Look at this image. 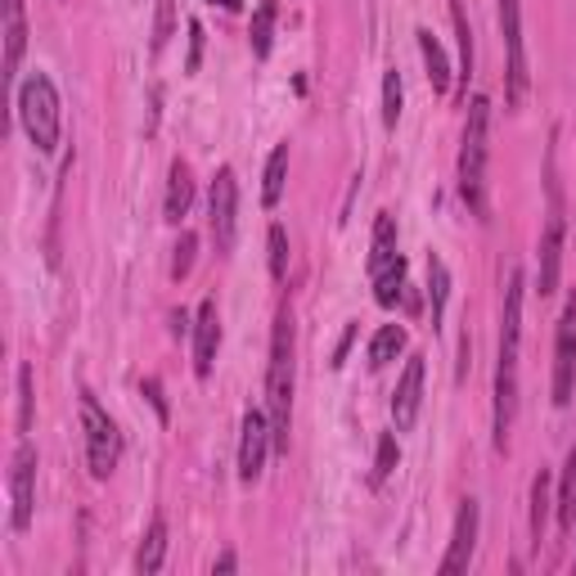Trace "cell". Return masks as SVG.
I'll return each instance as SVG.
<instances>
[{"instance_id": "obj_1", "label": "cell", "mask_w": 576, "mask_h": 576, "mask_svg": "<svg viewBox=\"0 0 576 576\" xmlns=\"http://www.w3.org/2000/svg\"><path fill=\"white\" fill-rule=\"evenodd\" d=\"M518 348H523V270L504 284V316H500V365H495V450L509 446V428L518 415Z\"/></svg>"}, {"instance_id": "obj_2", "label": "cell", "mask_w": 576, "mask_h": 576, "mask_svg": "<svg viewBox=\"0 0 576 576\" xmlns=\"http://www.w3.org/2000/svg\"><path fill=\"white\" fill-rule=\"evenodd\" d=\"M266 419H270V441L284 455L288 450V419H294V316H288V307L275 316V333H270Z\"/></svg>"}, {"instance_id": "obj_3", "label": "cell", "mask_w": 576, "mask_h": 576, "mask_svg": "<svg viewBox=\"0 0 576 576\" xmlns=\"http://www.w3.org/2000/svg\"><path fill=\"white\" fill-rule=\"evenodd\" d=\"M487 140H491V99L473 95L465 122V149H459V194L482 221H487Z\"/></svg>"}, {"instance_id": "obj_4", "label": "cell", "mask_w": 576, "mask_h": 576, "mask_svg": "<svg viewBox=\"0 0 576 576\" xmlns=\"http://www.w3.org/2000/svg\"><path fill=\"white\" fill-rule=\"evenodd\" d=\"M19 122L41 153H54V145H60V90L45 73H32L19 86Z\"/></svg>"}, {"instance_id": "obj_5", "label": "cell", "mask_w": 576, "mask_h": 576, "mask_svg": "<svg viewBox=\"0 0 576 576\" xmlns=\"http://www.w3.org/2000/svg\"><path fill=\"white\" fill-rule=\"evenodd\" d=\"M82 428H86V459H90V478H108L118 469V455H122V437L113 428V419L99 410V401L90 392H82Z\"/></svg>"}, {"instance_id": "obj_6", "label": "cell", "mask_w": 576, "mask_h": 576, "mask_svg": "<svg viewBox=\"0 0 576 576\" xmlns=\"http://www.w3.org/2000/svg\"><path fill=\"white\" fill-rule=\"evenodd\" d=\"M207 221H212L216 253H230V248H235V235H239V181H235V171H230V167H221L216 181H212Z\"/></svg>"}, {"instance_id": "obj_7", "label": "cell", "mask_w": 576, "mask_h": 576, "mask_svg": "<svg viewBox=\"0 0 576 576\" xmlns=\"http://www.w3.org/2000/svg\"><path fill=\"white\" fill-rule=\"evenodd\" d=\"M500 32L509 50V108L527 99V50H523V0H500Z\"/></svg>"}, {"instance_id": "obj_8", "label": "cell", "mask_w": 576, "mask_h": 576, "mask_svg": "<svg viewBox=\"0 0 576 576\" xmlns=\"http://www.w3.org/2000/svg\"><path fill=\"white\" fill-rule=\"evenodd\" d=\"M32 491H36V446L19 441L14 465H10V527L28 532L32 527Z\"/></svg>"}, {"instance_id": "obj_9", "label": "cell", "mask_w": 576, "mask_h": 576, "mask_svg": "<svg viewBox=\"0 0 576 576\" xmlns=\"http://www.w3.org/2000/svg\"><path fill=\"white\" fill-rule=\"evenodd\" d=\"M572 387H576V294L567 298V311L554 338V406H567Z\"/></svg>"}, {"instance_id": "obj_10", "label": "cell", "mask_w": 576, "mask_h": 576, "mask_svg": "<svg viewBox=\"0 0 576 576\" xmlns=\"http://www.w3.org/2000/svg\"><path fill=\"white\" fill-rule=\"evenodd\" d=\"M270 419L262 410H248L244 415V433H239V478L244 482H257L262 469H266V450H270Z\"/></svg>"}, {"instance_id": "obj_11", "label": "cell", "mask_w": 576, "mask_h": 576, "mask_svg": "<svg viewBox=\"0 0 576 576\" xmlns=\"http://www.w3.org/2000/svg\"><path fill=\"white\" fill-rule=\"evenodd\" d=\"M419 406H424V356H410L406 374H401V383L392 392V424H396V433H410L415 428Z\"/></svg>"}, {"instance_id": "obj_12", "label": "cell", "mask_w": 576, "mask_h": 576, "mask_svg": "<svg viewBox=\"0 0 576 576\" xmlns=\"http://www.w3.org/2000/svg\"><path fill=\"white\" fill-rule=\"evenodd\" d=\"M473 545H478V500H465L455 513V532H450V550L441 558V572L455 576V572H465L469 558H473Z\"/></svg>"}, {"instance_id": "obj_13", "label": "cell", "mask_w": 576, "mask_h": 576, "mask_svg": "<svg viewBox=\"0 0 576 576\" xmlns=\"http://www.w3.org/2000/svg\"><path fill=\"white\" fill-rule=\"evenodd\" d=\"M216 352H221V316H216V302L207 298V302L199 307V320H194V374H199V378L212 374Z\"/></svg>"}, {"instance_id": "obj_14", "label": "cell", "mask_w": 576, "mask_h": 576, "mask_svg": "<svg viewBox=\"0 0 576 576\" xmlns=\"http://www.w3.org/2000/svg\"><path fill=\"white\" fill-rule=\"evenodd\" d=\"M558 270H563V216H558V199H554V212L541 235V298L558 294Z\"/></svg>"}, {"instance_id": "obj_15", "label": "cell", "mask_w": 576, "mask_h": 576, "mask_svg": "<svg viewBox=\"0 0 576 576\" xmlns=\"http://www.w3.org/2000/svg\"><path fill=\"white\" fill-rule=\"evenodd\" d=\"M190 203H194V177H190V167L185 162H171L167 171V203H162V216L171 225H181L190 216Z\"/></svg>"}, {"instance_id": "obj_16", "label": "cell", "mask_w": 576, "mask_h": 576, "mask_svg": "<svg viewBox=\"0 0 576 576\" xmlns=\"http://www.w3.org/2000/svg\"><path fill=\"white\" fill-rule=\"evenodd\" d=\"M28 50V19H23V0H6V82L19 77Z\"/></svg>"}, {"instance_id": "obj_17", "label": "cell", "mask_w": 576, "mask_h": 576, "mask_svg": "<svg viewBox=\"0 0 576 576\" xmlns=\"http://www.w3.org/2000/svg\"><path fill=\"white\" fill-rule=\"evenodd\" d=\"M401 257H396V216L392 212H378L374 221V248H370V275L378 279L383 270H392Z\"/></svg>"}, {"instance_id": "obj_18", "label": "cell", "mask_w": 576, "mask_h": 576, "mask_svg": "<svg viewBox=\"0 0 576 576\" xmlns=\"http://www.w3.org/2000/svg\"><path fill=\"white\" fill-rule=\"evenodd\" d=\"M415 36H419V54H424V68H428L433 90H437V95H446V90H450V64H446V50H441V41H437L428 28H419Z\"/></svg>"}, {"instance_id": "obj_19", "label": "cell", "mask_w": 576, "mask_h": 576, "mask_svg": "<svg viewBox=\"0 0 576 576\" xmlns=\"http://www.w3.org/2000/svg\"><path fill=\"white\" fill-rule=\"evenodd\" d=\"M275 14H279V0H257V14H253V28H248V41H253V54H257V60H266V54H270Z\"/></svg>"}, {"instance_id": "obj_20", "label": "cell", "mask_w": 576, "mask_h": 576, "mask_svg": "<svg viewBox=\"0 0 576 576\" xmlns=\"http://www.w3.org/2000/svg\"><path fill=\"white\" fill-rule=\"evenodd\" d=\"M558 523L563 532H576V446L567 450V465L558 478Z\"/></svg>"}, {"instance_id": "obj_21", "label": "cell", "mask_w": 576, "mask_h": 576, "mask_svg": "<svg viewBox=\"0 0 576 576\" xmlns=\"http://www.w3.org/2000/svg\"><path fill=\"white\" fill-rule=\"evenodd\" d=\"M401 348H406V329H401V324H383V329L374 333V342H370V370L392 365Z\"/></svg>"}, {"instance_id": "obj_22", "label": "cell", "mask_w": 576, "mask_h": 576, "mask_svg": "<svg viewBox=\"0 0 576 576\" xmlns=\"http://www.w3.org/2000/svg\"><path fill=\"white\" fill-rule=\"evenodd\" d=\"M550 509H554V495H550V469H541L536 482H532V541H536V550H541V541H545Z\"/></svg>"}, {"instance_id": "obj_23", "label": "cell", "mask_w": 576, "mask_h": 576, "mask_svg": "<svg viewBox=\"0 0 576 576\" xmlns=\"http://www.w3.org/2000/svg\"><path fill=\"white\" fill-rule=\"evenodd\" d=\"M162 558H167V523L162 518H153V527H149V536H145V545H140V554H136V572H158L162 567Z\"/></svg>"}, {"instance_id": "obj_24", "label": "cell", "mask_w": 576, "mask_h": 576, "mask_svg": "<svg viewBox=\"0 0 576 576\" xmlns=\"http://www.w3.org/2000/svg\"><path fill=\"white\" fill-rule=\"evenodd\" d=\"M446 294H450V270L437 253H428V302H433V324L441 320L446 311Z\"/></svg>"}, {"instance_id": "obj_25", "label": "cell", "mask_w": 576, "mask_h": 576, "mask_svg": "<svg viewBox=\"0 0 576 576\" xmlns=\"http://www.w3.org/2000/svg\"><path fill=\"white\" fill-rule=\"evenodd\" d=\"M284 177H288V145H279V149L270 153V162H266V185H262V203H266V207L279 203V194H284Z\"/></svg>"}, {"instance_id": "obj_26", "label": "cell", "mask_w": 576, "mask_h": 576, "mask_svg": "<svg viewBox=\"0 0 576 576\" xmlns=\"http://www.w3.org/2000/svg\"><path fill=\"white\" fill-rule=\"evenodd\" d=\"M401 294H406V262H396L392 270H383V275L374 279V298H378V307H396Z\"/></svg>"}, {"instance_id": "obj_27", "label": "cell", "mask_w": 576, "mask_h": 576, "mask_svg": "<svg viewBox=\"0 0 576 576\" xmlns=\"http://www.w3.org/2000/svg\"><path fill=\"white\" fill-rule=\"evenodd\" d=\"M450 14H455V36H459V64H465V77L473 73V28L465 14V0H450Z\"/></svg>"}, {"instance_id": "obj_28", "label": "cell", "mask_w": 576, "mask_h": 576, "mask_svg": "<svg viewBox=\"0 0 576 576\" xmlns=\"http://www.w3.org/2000/svg\"><path fill=\"white\" fill-rule=\"evenodd\" d=\"M401 95H406V90H401V73L392 68L383 77V127L387 131H396V122H401Z\"/></svg>"}, {"instance_id": "obj_29", "label": "cell", "mask_w": 576, "mask_h": 576, "mask_svg": "<svg viewBox=\"0 0 576 576\" xmlns=\"http://www.w3.org/2000/svg\"><path fill=\"white\" fill-rule=\"evenodd\" d=\"M396 459H401V450H396V433H383V437H378V455H374V487L387 482V473L396 469Z\"/></svg>"}, {"instance_id": "obj_30", "label": "cell", "mask_w": 576, "mask_h": 576, "mask_svg": "<svg viewBox=\"0 0 576 576\" xmlns=\"http://www.w3.org/2000/svg\"><path fill=\"white\" fill-rule=\"evenodd\" d=\"M194 253H199V239L190 230H181V244H177V257H171V279H185L194 270Z\"/></svg>"}, {"instance_id": "obj_31", "label": "cell", "mask_w": 576, "mask_h": 576, "mask_svg": "<svg viewBox=\"0 0 576 576\" xmlns=\"http://www.w3.org/2000/svg\"><path fill=\"white\" fill-rule=\"evenodd\" d=\"M288 275V235L284 225H270V279H284Z\"/></svg>"}, {"instance_id": "obj_32", "label": "cell", "mask_w": 576, "mask_h": 576, "mask_svg": "<svg viewBox=\"0 0 576 576\" xmlns=\"http://www.w3.org/2000/svg\"><path fill=\"white\" fill-rule=\"evenodd\" d=\"M32 428V370L19 365V433Z\"/></svg>"}, {"instance_id": "obj_33", "label": "cell", "mask_w": 576, "mask_h": 576, "mask_svg": "<svg viewBox=\"0 0 576 576\" xmlns=\"http://www.w3.org/2000/svg\"><path fill=\"white\" fill-rule=\"evenodd\" d=\"M171 36V0H158V28H153V50H162Z\"/></svg>"}, {"instance_id": "obj_34", "label": "cell", "mask_w": 576, "mask_h": 576, "mask_svg": "<svg viewBox=\"0 0 576 576\" xmlns=\"http://www.w3.org/2000/svg\"><path fill=\"white\" fill-rule=\"evenodd\" d=\"M199 60H203V28L199 23H190V73H199Z\"/></svg>"}, {"instance_id": "obj_35", "label": "cell", "mask_w": 576, "mask_h": 576, "mask_svg": "<svg viewBox=\"0 0 576 576\" xmlns=\"http://www.w3.org/2000/svg\"><path fill=\"white\" fill-rule=\"evenodd\" d=\"M140 392L153 401V410H158V419H167V401H162V387H158V378H145L140 383Z\"/></svg>"}, {"instance_id": "obj_36", "label": "cell", "mask_w": 576, "mask_h": 576, "mask_svg": "<svg viewBox=\"0 0 576 576\" xmlns=\"http://www.w3.org/2000/svg\"><path fill=\"white\" fill-rule=\"evenodd\" d=\"M235 563H239V558H235V554H230V550H225V554L216 558V572H235Z\"/></svg>"}, {"instance_id": "obj_37", "label": "cell", "mask_w": 576, "mask_h": 576, "mask_svg": "<svg viewBox=\"0 0 576 576\" xmlns=\"http://www.w3.org/2000/svg\"><path fill=\"white\" fill-rule=\"evenodd\" d=\"M212 6H221V10H239L244 0H212Z\"/></svg>"}]
</instances>
